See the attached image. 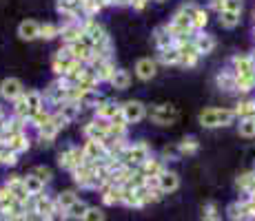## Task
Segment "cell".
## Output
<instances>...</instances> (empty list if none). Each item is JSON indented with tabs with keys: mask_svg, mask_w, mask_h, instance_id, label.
I'll return each instance as SVG.
<instances>
[{
	"mask_svg": "<svg viewBox=\"0 0 255 221\" xmlns=\"http://www.w3.org/2000/svg\"><path fill=\"white\" fill-rule=\"evenodd\" d=\"M235 120V111L231 109H204L200 113V124L204 129H218V126H229Z\"/></svg>",
	"mask_w": 255,
	"mask_h": 221,
	"instance_id": "1",
	"label": "cell"
},
{
	"mask_svg": "<svg viewBox=\"0 0 255 221\" xmlns=\"http://www.w3.org/2000/svg\"><path fill=\"white\" fill-rule=\"evenodd\" d=\"M120 159L127 168H131V166H133V168L135 166H142L146 159H149V146H146L144 142L133 144V146H127V148L120 153Z\"/></svg>",
	"mask_w": 255,
	"mask_h": 221,
	"instance_id": "2",
	"label": "cell"
},
{
	"mask_svg": "<svg viewBox=\"0 0 255 221\" xmlns=\"http://www.w3.org/2000/svg\"><path fill=\"white\" fill-rule=\"evenodd\" d=\"M149 117L155 122V124H173L175 120H178V111H175V106L171 104H155L153 109L149 111Z\"/></svg>",
	"mask_w": 255,
	"mask_h": 221,
	"instance_id": "3",
	"label": "cell"
},
{
	"mask_svg": "<svg viewBox=\"0 0 255 221\" xmlns=\"http://www.w3.org/2000/svg\"><path fill=\"white\" fill-rule=\"evenodd\" d=\"M29 208H31L33 213H38L42 219L47 221L58 206H56V199L47 197V195H36V197H31V201H29Z\"/></svg>",
	"mask_w": 255,
	"mask_h": 221,
	"instance_id": "4",
	"label": "cell"
},
{
	"mask_svg": "<svg viewBox=\"0 0 255 221\" xmlns=\"http://www.w3.org/2000/svg\"><path fill=\"white\" fill-rule=\"evenodd\" d=\"M175 47H178V53H180V65H184V67H193L195 62H198V58H200V51L195 49V44L193 40H178L175 42Z\"/></svg>",
	"mask_w": 255,
	"mask_h": 221,
	"instance_id": "5",
	"label": "cell"
},
{
	"mask_svg": "<svg viewBox=\"0 0 255 221\" xmlns=\"http://www.w3.org/2000/svg\"><path fill=\"white\" fill-rule=\"evenodd\" d=\"M58 164H60L62 168H69L73 173L76 168L85 166L87 159H85V153H82L80 148H69V150H65V153L58 155Z\"/></svg>",
	"mask_w": 255,
	"mask_h": 221,
	"instance_id": "6",
	"label": "cell"
},
{
	"mask_svg": "<svg viewBox=\"0 0 255 221\" xmlns=\"http://www.w3.org/2000/svg\"><path fill=\"white\" fill-rule=\"evenodd\" d=\"M7 188H9V193L16 197V201H20V204H29V201H31V195H29V190H27V186H24L22 177H16V175L9 177Z\"/></svg>",
	"mask_w": 255,
	"mask_h": 221,
	"instance_id": "7",
	"label": "cell"
},
{
	"mask_svg": "<svg viewBox=\"0 0 255 221\" xmlns=\"http://www.w3.org/2000/svg\"><path fill=\"white\" fill-rule=\"evenodd\" d=\"M85 36L91 40L93 47H100V44H109L107 31H105V29H102L96 20H87V22H85Z\"/></svg>",
	"mask_w": 255,
	"mask_h": 221,
	"instance_id": "8",
	"label": "cell"
},
{
	"mask_svg": "<svg viewBox=\"0 0 255 221\" xmlns=\"http://www.w3.org/2000/svg\"><path fill=\"white\" fill-rule=\"evenodd\" d=\"M120 111H122V115H125L127 124H135V122H140L142 117H144V113H146L144 111V104H142V102H135V100L122 104Z\"/></svg>",
	"mask_w": 255,
	"mask_h": 221,
	"instance_id": "9",
	"label": "cell"
},
{
	"mask_svg": "<svg viewBox=\"0 0 255 221\" xmlns=\"http://www.w3.org/2000/svg\"><path fill=\"white\" fill-rule=\"evenodd\" d=\"M233 73L238 77L255 75V58H251V56H235L233 58Z\"/></svg>",
	"mask_w": 255,
	"mask_h": 221,
	"instance_id": "10",
	"label": "cell"
},
{
	"mask_svg": "<svg viewBox=\"0 0 255 221\" xmlns=\"http://www.w3.org/2000/svg\"><path fill=\"white\" fill-rule=\"evenodd\" d=\"M0 95L4 97V100H18L22 93V82L18 80V77H7V80H2V84H0Z\"/></svg>",
	"mask_w": 255,
	"mask_h": 221,
	"instance_id": "11",
	"label": "cell"
},
{
	"mask_svg": "<svg viewBox=\"0 0 255 221\" xmlns=\"http://www.w3.org/2000/svg\"><path fill=\"white\" fill-rule=\"evenodd\" d=\"M73 56H71V51L69 49H60V51L56 53V58H53V71L58 73V75H65L67 71H69V69L73 67Z\"/></svg>",
	"mask_w": 255,
	"mask_h": 221,
	"instance_id": "12",
	"label": "cell"
},
{
	"mask_svg": "<svg viewBox=\"0 0 255 221\" xmlns=\"http://www.w3.org/2000/svg\"><path fill=\"white\" fill-rule=\"evenodd\" d=\"M82 153H85L87 161H100V159H105V157H107V148H105V144H102V142L89 140L85 144V148H82Z\"/></svg>",
	"mask_w": 255,
	"mask_h": 221,
	"instance_id": "13",
	"label": "cell"
},
{
	"mask_svg": "<svg viewBox=\"0 0 255 221\" xmlns=\"http://www.w3.org/2000/svg\"><path fill=\"white\" fill-rule=\"evenodd\" d=\"M182 11L191 18V22H193V29H202L204 24H207V20H209L207 11H204L202 7H198V4H184Z\"/></svg>",
	"mask_w": 255,
	"mask_h": 221,
	"instance_id": "14",
	"label": "cell"
},
{
	"mask_svg": "<svg viewBox=\"0 0 255 221\" xmlns=\"http://www.w3.org/2000/svg\"><path fill=\"white\" fill-rule=\"evenodd\" d=\"M180 188V177L171 170H164L162 175L158 177V190L160 193H175Z\"/></svg>",
	"mask_w": 255,
	"mask_h": 221,
	"instance_id": "15",
	"label": "cell"
},
{
	"mask_svg": "<svg viewBox=\"0 0 255 221\" xmlns=\"http://www.w3.org/2000/svg\"><path fill=\"white\" fill-rule=\"evenodd\" d=\"M229 219L231 221H247L251 219V213H249V204L247 201H235V204L229 206Z\"/></svg>",
	"mask_w": 255,
	"mask_h": 221,
	"instance_id": "16",
	"label": "cell"
},
{
	"mask_svg": "<svg viewBox=\"0 0 255 221\" xmlns=\"http://www.w3.org/2000/svg\"><path fill=\"white\" fill-rule=\"evenodd\" d=\"M18 36H20L22 40H36V38H40V24H38L36 20L20 22V27H18Z\"/></svg>",
	"mask_w": 255,
	"mask_h": 221,
	"instance_id": "17",
	"label": "cell"
},
{
	"mask_svg": "<svg viewBox=\"0 0 255 221\" xmlns=\"http://www.w3.org/2000/svg\"><path fill=\"white\" fill-rule=\"evenodd\" d=\"M155 62L151 60V58H142L138 60V65H135V73H138L140 80H151V77L155 75Z\"/></svg>",
	"mask_w": 255,
	"mask_h": 221,
	"instance_id": "18",
	"label": "cell"
},
{
	"mask_svg": "<svg viewBox=\"0 0 255 221\" xmlns=\"http://www.w3.org/2000/svg\"><path fill=\"white\" fill-rule=\"evenodd\" d=\"M96 111H98V117H100V120L111 122L118 113H120V106H118L116 102H100V104L96 106Z\"/></svg>",
	"mask_w": 255,
	"mask_h": 221,
	"instance_id": "19",
	"label": "cell"
},
{
	"mask_svg": "<svg viewBox=\"0 0 255 221\" xmlns=\"http://www.w3.org/2000/svg\"><path fill=\"white\" fill-rule=\"evenodd\" d=\"M164 173V166H162V161L160 159H146L144 164H142V175L146 177V179H151V177H160Z\"/></svg>",
	"mask_w": 255,
	"mask_h": 221,
	"instance_id": "20",
	"label": "cell"
},
{
	"mask_svg": "<svg viewBox=\"0 0 255 221\" xmlns=\"http://www.w3.org/2000/svg\"><path fill=\"white\" fill-rule=\"evenodd\" d=\"M82 33H85V27H80V24H67V27L60 29V36H62V40H65L67 44L80 40Z\"/></svg>",
	"mask_w": 255,
	"mask_h": 221,
	"instance_id": "21",
	"label": "cell"
},
{
	"mask_svg": "<svg viewBox=\"0 0 255 221\" xmlns=\"http://www.w3.org/2000/svg\"><path fill=\"white\" fill-rule=\"evenodd\" d=\"M129 84H131L129 71H125V69H116L114 77H111V86L118 88V91H125V88H129Z\"/></svg>",
	"mask_w": 255,
	"mask_h": 221,
	"instance_id": "22",
	"label": "cell"
},
{
	"mask_svg": "<svg viewBox=\"0 0 255 221\" xmlns=\"http://www.w3.org/2000/svg\"><path fill=\"white\" fill-rule=\"evenodd\" d=\"M102 201L107 206H116V204H122V186H109V188L102 190Z\"/></svg>",
	"mask_w": 255,
	"mask_h": 221,
	"instance_id": "23",
	"label": "cell"
},
{
	"mask_svg": "<svg viewBox=\"0 0 255 221\" xmlns=\"http://www.w3.org/2000/svg\"><path fill=\"white\" fill-rule=\"evenodd\" d=\"M155 44H158V49L175 47V38L171 36V31L166 27H160V29H155Z\"/></svg>",
	"mask_w": 255,
	"mask_h": 221,
	"instance_id": "24",
	"label": "cell"
},
{
	"mask_svg": "<svg viewBox=\"0 0 255 221\" xmlns=\"http://www.w3.org/2000/svg\"><path fill=\"white\" fill-rule=\"evenodd\" d=\"M93 71H96V75H98V80L100 82H111L116 69H114V65H111L109 60H105V62H100V65L93 67Z\"/></svg>",
	"mask_w": 255,
	"mask_h": 221,
	"instance_id": "25",
	"label": "cell"
},
{
	"mask_svg": "<svg viewBox=\"0 0 255 221\" xmlns=\"http://www.w3.org/2000/svg\"><path fill=\"white\" fill-rule=\"evenodd\" d=\"M193 44H195V49L200 51V56H202V53H211V51H213L215 40L211 36H204V33H200V36H195Z\"/></svg>",
	"mask_w": 255,
	"mask_h": 221,
	"instance_id": "26",
	"label": "cell"
},
{
	"mask_svg": "<svg viewBox=\"0 0 255 221\" xmlns=\"http://www.w3.org/2000/svg\"><path fill=\"white\" fill-rule=\"evenodd\" d=\"M76 201H78V195L73 193V190H62V193L56 197V206L60 210H67V208H71Z\"/></svg>",
	"mask_w": 255,
	"mask_h": 221,
	"instance_id": "27",
	"label": "cell"
},
{
	"mask_svg": "<svg viewBox=\"0 0 255 221\" xmlns=\"http://www.w3.org/2000/svg\"><path fill=\"white\" fill-rule=\"evenodd\" d=\"M7 146L18 155V153H22V150H27V148H29V140L24 137V133H20V135L9 137V140H7Z\"/></svg>",
	"mask_w": 255,
	"mask_h": 221,
	"instance_id": "28",
	"label": "cell"
},
{
	"mask_svg": "<svg viewBox=\"0 0 255 221\" xmlns=\"http://www.w3.org/2000/svg\"><path fill=\"white\" fill-rule=\"evenodd\" d=\"M24 186H27V190H29V195H31V197L42 195V190H45V181H40L38 177H33V175L24 177Z\"/></svg>",
	"mask_w": 255,
	"mask_h": 221,
	"instance_id": "29",
	"label": "cell"
},
{
	"mask_svg": "<svg viewBox=\"0 0 255 221\" xmlns=\"http://www.w3.org/2000/svg\"><path fill=\"white\" fill-rule=\"evenodd\" d=\"M235 117H242V120H253V117H255V102H251V100L240 102L238 109H235Z\"/></svg>",
	"mask_w": 255,
	"mask_h": 221,
	"instance_id": "30",
	"label": "cell"
},
{
	"mask_svg": "<svg viewBox=\"0 0 255 221\" xmlns=\"http://www.w3.org/2000/svg\"><path fill=\"white\" fill-rule=\"evenodd\" d=\"M235 82H238V77H235L233 71H222L218 75V86L224 88V91H233L235 88Z\"/></svg>",
	"mask_w": 255,
	"mask_h": 221,
	"instance_id": "31",
	"label": "cell"
},
{
	"mask_svg": "<svg viewBox=\"0 0 255 221\" xmlns=\"http://www.w3.org/2000/svg\"><path fill=\"white\" fill-rule=\"evenodd\" d=\"M160 62H164V65H178V62H180L178 47H166V49H160Z\"/></svg>",
	"mask_w": 255,
	"mask_h": 221,
	"instance_id": "32",
	"label": "cell"
},
{
	"mask_svg": "<svg viewBox=\"0 0 255 221\" xmlns=\"http://www.w3.org/2000/svg\"><path fill=\"white\" fill-rule=\"evenodd\" d=\"M198 148H200V144L195 137H184L178 144V153H182V155H193V153H198Z\"/></svg>",
	"mask_w": 255,
	"mask_h": 221,
	"instance_id": "33",
	"label": "cell"
},
{
	"mask_svg": "<svg viewBox=\"0 0 255 221\" xmlns=\"http://www.w3.org/2000/svg\"><path fill=\"white\" fill-rule=\"evenodd\" d=\"M18 201H16V197H13L11 193H9V188L4 186V188H0V213H7L9 208H13Z\"/></svg>",
	"mask_w": 255,
	"mask_h": 221,
	"instance_id": "34",
	"label": "cell"
},
{
	"mask_svg": "<svg viewBox=\"0 0 255 221\" xmlns=\"http://www.w3.org/2000/svg\"><path fill=\"white\" fill-rule=\"evenodd\" d=\"M87 210H89V206H87L85 201L78 199L76 204L71 206V208H67V210H65V213H67V217H69V219H82V217H85Z\"/></svg>",
	"mask_w": 255,
	"mask_h": 221,
	"instance_id": "35",
	"label": "cell"
},
{
	"mask_svg": "<svg viewBox=\"0 0 255 221\" xmlns=\"http://www.w3.org/2000/svg\"><path fill=\"white\" fill-rule=\"evenodd\" d=\"M220 24H222L224 29H235L240 24V13L222 11V13H220Z\"/></svg>",
	"mask_w": 255,
	"mask_h": 221,
	"instance_id": "36",
	"label": "cell"
},
{
	"mask_svg": "<svg viewBox=\"0 0 255 221\" xmlns=\"http://www.w3.org/2000/svg\"><path fill=\"white\" fill-rule=\"evenodd\" d=\"M238 188L247 190L249 195H251V190L255 188V173H244L238 177Z\"/></svg>",
	"mask_w": 255,
	"mask_h": 221,
	"instance_id": "37",
	"label": "cell"
},
{
	"mask_svg": "<svg viewBox=\"0 0 255 221\" xmlns=\"http://www.w3.org/2000/svg\"><path fill=\"white\" fill-rule=\"evenodd\" d=\"M24 97H27V104H29V109H31L33 113H38L40 111V106H42V95L38 91H27L24 93Z\"/></svg>",
	"mask_w": 255,
	"mask_h": 221,
	"instance_id": "38",
	"label": "cell"
},
{
	"mask_svg": "<svg viewBox=\"0 0 255 221\" xmlns=\"http://www.w3.org/2000/svg\"><path fill=\"white\" fill-rule=\"evenodd\" d=\"M60 113L71 122V120H76V115L80 113V104H78V102H65V104H62V109H60Z\"/></svg>",
	"mask_w": 255,
	"mask_h": 221,
	"instance_id": "39",
	"label": "cell"
},
{
	"mask_svg": "<svg viewBox=\"0 0 255 221\" xmlns=\"http://www.w3.org/2000/svg\"><path fill=\"white\" fill-rule=\"evenodd\" d=\"M80 7L85 16H93V13H98L102 9V4H100V0H82Z\"/></svg>",
	"mask_w": 255,
	"mask_h": 221,
	"instance_id": "40",
	"label": "cell"
},
{
	"mask_svg": "<svg viewBox=\"0 0 255 221\" xmlns=\"http://www.w3.org/2000/svg\"><path fill=\"white\" fill-rule=\"evenodd\" d=\"M16 153H13V150L11 148H9V146L7 144H4V146H0V161H2V164H7V166H13V164H16Z\"/></svg>",
	"mask_w": 255,
	"mask_h": 221,
	"instance_id": "41",
	"label": "cell"
},
{
	"mask_svg": "<svg viewBox=\"0 0 255 221\" xmlns=\"http://www.w3.org/2000/svg\"><path fill=\"white\" fill-rule=\"evenodd\" d=\"M60 36V29L56 27V24L47 22V24H40V38H45V40H51V38Z\"/></svg>",
	"mask_w": 255,
	"mask_h": 221,
	"instance_id": "42",
	"label": "cell"
},
{
	"mask_svg": "<svg viewBox=\"0 0 255 221\" xmlns=\"http://www.w3.org/2000/svg\"><path fill=\"white\" fill-rule=\"evenodd\" d=\"M240 135L242 137H253L255 135V120H242L240 122Z\"/></svg>",
	"mask_w": 255,
	"mask_h": 221,
	"instance_id": "43",
	"label": "cell"
},
{
	"mask_svg": "<svg viewBox=\"0 0 255 221\" xmlns=\"http://www.w3.org/2000/svg\"><path fill=\"white\" fill-rule=\"evenodd\" d=\"M100 104V95L96 91H87L80 100V106H98Z\"/></svg>",
	"mask_w": 255,
	"mask_h": 221,
	"instance_id": "44",
	"label": "cell"
},
{
	"mask_svg": "<svg viewBox=\"0 0 255 221\" xmlns=\"http://www.w3.org/2000/svg\"><path fill=\"white\" fill-rule=\"evenodd\" d=\"M58 131H60V129H58V126L53 124L51 120H49L47 124H45V126H42V129H40V135H42V140H53Z\"/></svg>",
	"mask_w": 255,
	"mask_h": 221,
	"instance_id": "45",
	"label": "cell"
},
{
	"mask_svg": "<svg viewBox=\"0 0 255 221\" xmlns=\"http://www.w3.org/2000/svg\"><path fill=\"white\" fill-rule=\"evenodd\" d=\"M31 175L38 177L40 181H45V184H47V181L51 179V168H49V166H36V168L31 170Z\"/></svg>",
	"mask_w": 255,
	"mask_h": 221,
	"instance_id": "46",
	"label": "cell"
},
{
	"mask_svg": "<svg viewBox=\"0 0 255 221\" xmlns=\"http://www.w3.org/2000/svg\"><path fill=\"white\" fill-rule=\"evenodd\" d=\"M49 120H51V115H49V113H45L42 109L38 111V113H33V117H31V122L38 126V129H42V126H45Z\"/></svg>",
	"mask_w": 255,
	"mask_h": 221,
	"instance_id": "47",
	"label": "cell"
},
{
	"mask_svg": "<svg viewBox=\"0 0 255 221\" xmlns=\"http://www.w3.org/2000/svg\"><path fill=\"white\" fill-rule=\"evenodd\" d=\"M82 221H105V213L100 208H89L85 213V217H82Z\"/></svg>",
	"mask_w": 255,
	"mask_h": 221,
	"instance_id": "48",
	"label": "cell"
},
{
	"mask_svg": "<svg viewBox=\"0 0 255 221\" xmlns=\"http://www.w3.org/2000/svg\"><path fill=\"white\" fill-rule=\"evenodd\" d=\"M202 221H222V219H220V215H218V208H215V204H209L207 208H204Z\"/></svg>",
	"mask_w": 255,
	"mask_h": 221,
	"instance_id": "49",
	"label": "cell"
},
{
	"mask_svg": "<svg viewBox=\"0 0 255 221\" xmlns=\"http://www.w3.org/2000/svg\"><path fill=\"white\" fill-rule=\"evenodd\" d=\"M224 11L240 13L242 11V0H224Z\"/></svg>",
	"mask_w": 255,
	"mask_h": 221,
	"instance_id": "50",
	"label": "cell"
},
{
	"mask_svg": "<svg viewBox=\"0 0 255 221\" xmlns=\"http://www.w3.org/2000/svg\"><path fill=\"white\" fill-rule=\"evenodd\" d=\"M51 122L58 126V129H65V126L69 124V120H67V117L62 115V113H56V115H51Z\"/></svg>",
	"mask_w": 255,
	"mask_h": 221,
	"instance_id": "51",
	"label": "cell"
},
{
	"mask_svg": "<svg viewBox=\"0 0 255 221\" xmlns=\"http://www.w3.org/2000/svg\"><path fill=\"white\" fill-rule=\"evenodd\" d=\"M67 219H69V217H67V213H65V210L56 208V210H53V215H51V217H49L47 221H67Z\"/></svg>",
	"mask_w": 255,
	"mask_h": 221,
	"instance_id": "52",
	"label": "cell"
},
{
	"mask_svg": "<svg viewBox=\"0 0 255 221\" xmlns=\"http://www.w3.org/2000/svg\"><path fill=\"white\" fill-rule=\"evenodd\" d=\"M211 7H213L218 13H222L224 11V0H211Z\"/></svg>",
	"mask_w": 255,
	"mask_h": 221,
	"instance_id": "53",
	"label": "cell"
},
{
	"mask_svg": "<svg viewBox=\"0 0 255 221\" xmlns=\"http://www.w3.org/2000/svg\"><path fill=\"white\" fill-rule=\"evenodd\" d=\"M131 4H133L135 9H142V7L146 4V0H131Z\"/></svg>",
	"mask_w": 255,
	"mask_h": 221,
	"instance_id": "54",
	"label": "cell"
},
{
	"mask_svg": "<svg viewBox=\"0 0 255 221\" xmlns=\"http://www.w3.org/2000/svg\"><path fill=\"white\" fill-rule=\"evenodd\" d=\"M175 155V148H164V157H173Z\"/></svg>",
	"mask_w": 255,
	"mask_h": 221,
	"instance_id": "55",
	"label": "cell"
},
{
	"mask_svg": "<svg viewBox=\"0 0 255 221\" xmlns=\"http://www.w3.org/2000/svg\"><path fill=\"white\" fill-rule=\"evenodd\" d=\"M13 221H29V219H27V215H22V217H18V219H13Z\"/></svg>",
	"mask_w": 255,
	"mask_h": 221,
	"instance_id": "56",
	"label": "cell"
},
{
	"mask_svg": "<svg viewBox=\"0 0 255 221\" xmlns=\"http://www.w3.org/2000/svg\"><path fill=\"white\" fill-rule=\"evenodd\" d=\"M253 120H255V117H253Z\"/></svg>",
	"mask_w": 255,
	"mask_h": 221,
	"instance_id": "57",
	"label": "cell"
}]
</instances>
